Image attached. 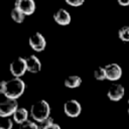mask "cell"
<instances>
[{
    "instance_id": "5b68a950",
    "label": "cell",
    "mask_w": 129,
    "mask_h": 129,
    "mask_svg": "<svg viewBox=\"0 0 129 129\" xmlns=\"http://www.w3.org/2000/svg\"><path fill=\"white\" fill-rule=\"evenodd\" d=\"M63 111L64 114L69 117L76 118L78 117L82 112V106L77 100H69L63 104Z\"/></svg>"
},
{
    "instance_id": "8fae6325",
    "label": "cell",
    "mask_w": 129,
    "mask_h": 129,
    "mask_svg": "<svg viewBox=\"0 0 129 129\" xmlns=\"http://www.w3.org/2000/svg\"><path fill=\"white\" fill-rule=\"evenodd\" d=\"M26 61V67L27 71L32 74H37L41 71V62L38 59L37 56L35 55H29L28 57L25 58Z\"/></svg>"
},
{
    "instance_id": "9c48e42d",
    "label": "cell",
    "mask_w": 129,
    "mask_h": 129,
    "mask_svg": "<svg viewBox=\"0 0 129 129\" xmlns=\"http://www.w3.org/2000/svg\"><path fill=\"white\" fill-rule=\"evenodd\" d=\"M15 7L25 15H31L35 11L34 0H15Z\"/></svg>"
},
{
    "instance_id": "44dd1931",
    "label": "cell",
    "mask_w": 129,
    "mask_h": 129,
    "mask_svg": "<svg viewBox=\"0 0 129 129\" xmlns=\"http://www.w3.org/2000/svg\"><path fill=\"white\" fill-rule=\"evenodd\" d=\"M42 129H61V128H60V126H59L58 124L53 123V124H51V125H49V126H46V127H44V128H42Z\"/></svg>"
},
{
    "instance_id": "e0dca14e",
    "label": "cell",
    "mask_w": 129,
    "mask_h": 129,
    "mask_svg": "<svg viewBox=\"0 0 129 129\" xmlns=\"http://www.w3.org/2000/svg\"><path fill=\"white\" fill-rule=\"evenodd\" d=\"M13 121L10 118H3L0 122V129H12Z\"/></svg>"
},
{
    "instance_id": "8992f818",
    "label": "cell",
    "mask_w": 129,
    "mask_h": 129,
    "mask_svg": "<svg viewBox=\"0 0 129 129\" xmlns=\"http://www.w3.org/2000/svg\"><path fill=\"white\" fill-rule=\"evenodd\" d=\"M28 43L29 46L35 51H42L46 45L45 38L40 32H35L32 35H30L28 39Z\"/></svg>"
},
{
    "instance_id": "9a60e30c",
    "label": "cell",
    "mask_w": 129,
    "mask_h": 129,
    "mask_svg": "<svg viewBox=\"0 0 129 129\" xmlns=\"http://www.w3.org/2000/svg\"><path fill=\"white\" fill-rule=\"evenodd\" d=\"M118 37L123 42H129V26H122L118 30Z\"/></svg>"
},
{
    "instance_id": "d4e9b609",
    "label": "cell",
    "mask_w": 129,
    "mask_h": 129,
    "mask_svg": "<svg viewBox=\"0 0 129 129\" xmlns=\"http://www.w3.org/2000/svg\"><path fill=\"white\" fill-rule=\"evenodd\" d=\"M128 104H129V98H128Z\"/></svg>"
},
{
    "instance_id": "ac0fdd59",
    "label": "cell",
    "mask_w": 129,
    "mask_h": 129,
    "mask_svg": "<svg viewBox=\"0 0 129 129\" xmlns=\"http://www.w3.org/2000/svg\"><path fill=\"white\" fill-rule=\"evenodd\" d=\"M20 129H39V126L35 122L27 120L26 122H24L20 125Z\"/></svg>"
},
{
    "instance_id": "ffe728a7",
    "label": "cell",
    "mask_w": 129,
    "mask_h": 129,
    "mask_svg": "<svg viewBox=\"0 0 129 129\" xmlns=\"http://www.w3.org/2000/svg\"><path fill=\"white\" fill-rule=\"evenodd\" d=\"M54 122H53V119L51 118V117H48L47 119H45L44 121H42L41 123H40V128L42 129V128H44V127H46V126H49V125H51V124H53Z\"/></svg>"
},
{
    "instance_id": "52a82bcc",
    "label": "cell",
    "mask_w": 129,
    "mask_h": 129,
    "mask_svg": "<svg viewBox=\"0 0 129 129\" xmlns=\"http://www.w3.org/2000/svg\"><path fill=\"white\" fill-rule=\"evenodd\" d=\"M106 72V79L109 81H118L122 77V69L121 67L116 63H109L104 67Z\"/></svg>"
},
{
    "instance_id": "5bb4252c",
    "label": "cell",
    "mask_w": 129,
    "mask_h": 129,
    "mask_svg": "<svg viewBox=\"0 0 129 129\" xmlns=\"http://www.w3.org/2000/svg\"><path fill=\"white\" fill-rule=\"evenodd\" d=\"M10 16H11V18H12V20L14 22H16V23H22L24 21V18H25L26 15L22 11H20L18 8L14 7L11 10V12H10Z\"/></svg>"
},
{
    "instance_id": "cb8c5ba5",
    "label": "cell",
    "mask_w": 129,
    "mask_h": 129,
    "mask_svg": "<svg viewBox=\"0 0 129 129\" xmlns=\"http://www.w3.org/2000/svg\"><path fill=\"white\" fill-rule=\"evenodd\" d=\"M127 112H128V115H129V107H128V110H127Z\"/></svg>"
},
{
    "instance_id": "7402d4cb",
    "label": "cell",
    "mask_w": 129,
    "mask_h": 129,
    "mask_svg": "<svg viewBox=\"0 0 129 129\" xmlns=\"http://www.w3.org/2000/svg\"><path fill=\"white\" fill-rule=\"evenodd\" d=\"M5 84H6V81H2L0 83V93L1 94H4V91H5Z\"/></svg>"
},
{
    "instance_id": "603a6c76",
    "label": "cell",
    "mask_w": 129,
    "mask_h": 129,
    "mask_svg": "<svg viewBox=\"0 0 129 129\" xmlns=\"http://www.w3.org/2000/svg\"><path fill=\"white\" fill-rule=\"evenodd\" d=\"M117 1L121 6H128L129 5V0H117Z\"/></svg>"
},
{
    "instance_id": "6da1fadb",
    "label": "cell",
    "mask_w": 129,
    "mask_h": 129,
    "mask_svg": "<svg viewBox=\"0 0 129 129\" xmlns=\"http://www.w3.org/2000/svg\"><path fill=\"white\" fill-rule=\"evenodd\" d=\"M25 83L20 78H12L6 81L5 84V91L4 96L6 99H13L17 100L25 91Z\"/></svg>"
},
{
    "instance_id": "7a4b0ae2",
    "label": "cell",
    "mask_w": 129,
    "mask_h": 129,
    "mask_svg": "<svg viewBox=\"0 0 129 129\" xmlns=\"http://www.w3.org/2000/svg\"><path fill=\"white\" fill-rule=\"evenodd\" d=\"M30 115L31 117L41 123L48 117H50V106L45 100H39L36 101L34 104H32L30 108Z\"/></svg>"
},
{
    "instance_id": "4fadbf2b",
    "label": "cell",
    "mask_w": 129,
    "mask_h": 129,
    "mask_svg": "<svg viewBox=\"0 0 129 129\" xmlns=\"http://www.w3.org/2000/svg\"><path fill=\"white\" fill-rule=\"evenodd\" d=\"M81 84H82V79H81V77H79L77 75L69 76L64 80V86L67 88H70V89L78 88L81 86Z\"/></svg>"
},
{
    "instance_id": "277c9868",
    "label": "cell",
    "mask_w": 129,
    "mask_h": 129,
    "mask_svg": "<svg viewBox=\"0 0 129 129\" xmlns=\"http://www.w3.org/2000/svg\"><path fill=\"white\" fill-rule=\"evenodd\" d=\"M9 70H10V73L12 74V76L14 78H20V77H22L25 74V72L27 71L25 58H23V57H17L15 59H13L10 62Z\"/></svg>"
},
{
    "instance_id": "ba28073f",
    "label": "cell",
    "mask_w": 129,
    "mask_h": 129,
    "mask_svg": "<svg viewBox=\"0 0 129 129\" xmlns=\"http://www.w3.org/2000/svg\"><path fill=\"white\" fill-rule=\"evenodd\" d=\"M125 95V89L121 84H113L110 86L107 92V96L111 101H120Z\"/></svg>"
},
{
    "instance_id": "3957f363",
    "label": "cell",
    "mask_w": 129,
    "mask_h": 129,
    "mask_svg": "<svg viewBox=\"0 0 129 129\" xmlns=\"http://www.w3.org/2000/svg\"><path fill=\"white\" fill-rule=\"evenodd\" d=\"M18 109V103L13 99H6L0 103V116L2 118H9Z\"/></svg>"
},
{
    "instance_id": "30bf717a",
    "label": "cell",
    "mask_w": 129,
    "mask_h": 129,
    "mask_svg": "<svg viewBox=\"0 0 129 129\" xmlns=\"http://www.w3.org/2000/svg\"><path fill=\"white\" fill-rule=\"evenodd\" d=\"M53 20L61 26H66L69 25L71 23V14L69 13L68 10L60 8L58 10H56L53 14Z\"/></svg>"
},
{
    "instance_id": "7c38bea8",
    "label": "cell",
    "mask_w": 129,
    "mask_h": 129,
    "mask_svg": "<svg viewBox=\"0 0 129 129\" xmlns=\"http://www.w3.org/2000/svg\"><path fill=\"white\" fill-rule=\"evenodd\" d=\"M28 111L25 108H18L16 110V112L13 114V121L16 122L17 124H22L24 122H26L28 120Z\"/></svg>"
},
{
    "instance_id": "2e32d148",
    "label": "cell",
    "mask_w": 129,
    "mask_h": 129,
    "mask_svg": "<svg viewBox=\"0 0 129 129\" xmlns=\"http://www.w3.org/2000/svg\"><path fill=\"white\" fill-rule=\"evenodd\" d=\"M94 78L98 81H103L106 79V72H105V68L103 67H98L95 71H94Z\"/></svg>"
},
{
    "instance_id": "d6986e66",
    "label": "cell",
    "mask_w": 129,
    "mask_h": 129,
    "mask_svg": "<svg viewBox=\"0 0 129 129\" xmlns=\"http://www.w3.org/2000/svg\"><path fill=\"white\" fill-rule=\"evenodd\" d=\"M64 1H66L67 4H69V5H71V6H75V7L81 6V5H83L84 2H85V0H64Z\"/></svg>"
}]
</instances>
